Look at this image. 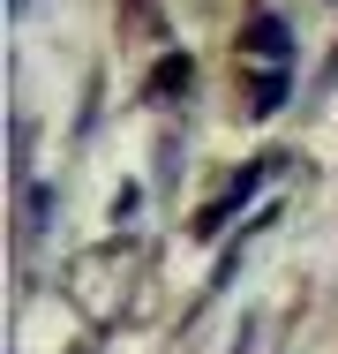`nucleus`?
I'll return each mask as SVG.
<instances>
[{
    "label": "nucleus",
    "instance_id": "20e7f679",
    "mask_svg": "<svg viewBox=\"0 0 338 354\" xmlns=\"http://www.w3.org/2000/svg\"><path fill=\"white\" fill-rule=\"evenodd\" d=\"M8 8H23V0H8Z\"/></svg>",
    "mask_w": 338,
    "mask_h": 354
},
{
    "label": "nucleus",
    "instance_id": "f257e3e1",
    "mask_svg": "<svg viewBox=\"0 0 338 354\" xmlns=\"http://www.w3.org/2000/svg\"><path fill=\"white\" fill-rule=\"evenodd\" d=\"M270 166H278V158H248V166H241V181H233L218 204H203V218H196V234H203V241H210V234H226V218H233L241 204H248V196H256V181H264Z\"/></svg>",
    "mask_w": 338,
    "mask_h": 354
},
{
    "label": "nucleus",
    "instance_id": "7ed1b4c3",
    "mask_svg": "<svg viewBox=\"0 0 338 354\" xmlns=\"http://www.w3.org/2000/svg\"><path fill=\"white\" fill-rule=\"evenodd\" d=\"M286 91H293V68H270V83L256 91V106H248V113H278V106H286Z\"/></svg>",
    "mask_w": 338,
    "mask_h": 354
},
{
    "label": "nucleus",
    "instance_id": "f03ea898",
    "mask_svg": "<svg viewBox=\"0 0 338 354\" xmlns=\"http://www.w3.org/2000/svg\"><path fill=\"white\" fill-rule=\"evenodd\" d=\"M248 53L270 61V68H293V23L286 15H256L248 23Z\"/></svg>",
    "mask_w": 338,
    "mask_h": 354
}]
</instances>
